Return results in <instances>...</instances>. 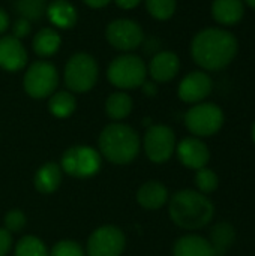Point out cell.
<instances>
[{
	"label": "cell",
	"mask_w": 255,
	"mask_h": 256,
	"mask_svg": "<svg viewBox=\"0 0 255 256\" xmlns=\"http://www.w3.org/2000/svg\"><path fill=\"white\" fill-rule=\"evenodd\" d=\"M84 249L81 248L80 243L74 240H60L57 242L51 250L50 256H84Z\"/></svg>",
	"instance_id": "f1b7e54d"
},
{
	"label": "cell",
	"mask_w": 255,
	"mask_h": 256,
	"mask_svg": "<svg viewBox=\"0 0 255 256\" xmlns=\"http://www.w3.org/2000/svg\"><path fill=\"white\" fill-rule=\"evenodd\" d=\"M27 63V51L21 40L11 36L0 38V68L8 72L21 70Z\"/></svg>",
	"instance_id": "5bb4252c"
},
{
	"label": "cell",
	"mask_w": 255,
	"mask_h": 256,
	"mask_svg": "<svg viewBox=\"0 0 255 256\" xmlns=\"http://www.w3.org/2000/svg\"><path fill=\"white\" fill-rule=\"evenodd\" d=\"M60 42H62L60 34L56 30L47 27V28L39 30L35 34V38H33V51L41 57H50V56L57 52V50L60 46Z\"/></svg>",
	"instance_id": "603a6c76"
},
{
	"label": "cell",
	"mask_w": 255,
	"mask_h": 256,
	"mask_svg": "<svg viewBox=\"0 0 255 256\" xmlns=\"http://www.w3.org/2000/svg\"><path fill=\"white\" fill-rule=\"evenodd\" d=\"M15 256H50V252L45 246V243L35 237V236H26L15 244Z\"/></svg>",
	"instance_id": "d4e9b609"
},
{
	"label": "cell",
	"mask_w": 255,
	"mask_h": 256,
	"mask_svg": "<svg viewBox=\"0 0 255 256\" xmlns=\"http://www.w3.org/2000/svg\"><path fill=\"white\" fill-rule=\"evenodd\" d=\"M143 147L150 162L165 164L176 150V135L165 124H153L144 134Z\"/></svg>",
	"instance_id": "9c48e42d"
},
{
	"label": "cell",
	"mask_w": 255,
	"mask_h": 256,
	"mask_svg": "<svg viewBox=\"0 0 255 256\" xmlns=\"http://www.w3.org/2000/svg\"><path fill=\"white\" fill-rule=\"evenodd\" d=\"M59 84V74L50 62H35L24 75V90L33 99H44L53 94Z\"/></svg>",
	"instance_id": "52a82bcc"
},
{
	"label": "cell",
	"mask_w": 255,
	"mask_h": 256,
	"mask_svg": "<svg viewBox=\"0 0 255 256\" xmlns=\"http://www.w3.org/2000/svg\"><path fill=\"white\" fill-rule=\"evenodd\" d=\"M99 154L114 165H128L140 153L138 134L128 124L111 123L105 126L98 138Z\"/></svg>",
	"instance_id": "3957f363"
},
{
	"label": "cell",
	"mask_w": 255,
	"mask_h": 256,
	"mask_svg": "<svg viewBox=\"0 0 255 256\" xmlns=\"http://www.w3.org/2000/svg\"><path fill=\"white\" fill-rule=\"evenodd\" d=\"M177 158L189 170H201L207 165L209 159H210V153L207 146L195 136H188L185 140H182L177 147Z\"/></svg>",
	"instance_id": "7c38bea8"
},
{
	"label": "cell",
	"mask_w": 255,
	"mask_h": 256,
	"mask_svg": "<svg viewBox=\"0 0 255 256\" xmlns=\"http://www.w3.org/2000/svg\"><path fill=\"white\" fill-rule=\"evenodd\" d=\"M15 9L20 14V16L27 21H35L42 18V15L47 10L44 0H17Z\"/></svg>",
	"instance_id": "484cf974"
},
{
	"label": "cell",
	"mask_w": 255,
	"mask_h": 256,
	"mask_svg": "<svg viewBox=\"0 0 255 256\" xmlns=\"http://www.w3.org/2000/svg\"><path fill=\"white\" fill-rule=\"evenodd\" d=\"M234 238H236V230L230 224L221 222L215 225L210 231V240H209L215 256L225 255L231 248Z\"/></svg>",
	"instance_id": "44dd1931"
},
{
	"label": "cell",
	"mask_w": 255,
	"mask_h": 256,
	"mask_svg": "<svg viewBox=\"0 0 255 256\" xmlns=\"http://www.w3.org/2000/svg\"><path fill=\"white\" fill-rule=\"evenodd\" d=\"M83 2L90 8H104L110 3V0H83Z\"/></svg>",
	"instance_id": "d590c367"
},
{
	"label": "cell",
	"mask_w": 255,
	"mask_h": 256,
	"mask_svg": "<svg viewBox=\"0 0 255 256\" xmlns=\"http://www.w3.org/2000/svg\"><path fill=\"white\" fill-rule=\"evenodd\" d=\"M48 20L59 28H71L77 22V10L68 0H54L47 8Z\"/></svg>",
	"instance_id": "ffe728a7"
},
{
	"label": "cell",
	"mask_w": 255,
	"mask_h": 256,
	"mask_svg": "<svg viewBox=\"0 0 255 256\" xmlns=\"http://www.w3.org/2000/svg\"><path fill=\"white\" fill-rule=\"evenodd\" d=\"M8 26H9V16H8V14L0 8V33H3V32L8 28Z\"/></svg>",
	"instance_id": "836d02e7"
},
{
	"label": "cell",
	"mask_w": 255,
	"mask_h": 256,
	"mask_svg": "<svg viewBox=\"0 0 255 256\" xmlns=\"http://www.w3.org/2000/svg\"><path fill=\"white\" fill-rule=\"evenodd\" d=\"M3 224H5V230H6L8 232L15 234V232H20V231L26 226L27 218H26V214H24L21 210L14 208V210H9V212L6 213Z\"/></svg>",
	"instance_id": "f546056e"
},
{
	"label": "cell",
	"mask_w": 255,
	"mask_h": 256,
	"mask_svg": "<svg viewBox=\"0 0 255 256\" xmlns=\"http://www.w3.org/2000/svg\"><path fill=\"white\" fill-rule=\"evenodd\" d=\"M143 90H144V93L149 94V96L156 94V86H155V82H147V81H144V82H143Z\"/></svg>",
	"instance_id": "e575fe53"
},
{
	"label": "cell",
	"mask_w": 255,
	"mask_h": 256,
	"mask_svg": "<svg viewBox=\"0 0 255 256\" xmlns=\"http://www.w3.org/2000/svg\"><path fill=\"white\" fill-rule=\"evenodd\" d=\"M194 62L207 70L225 68L237 54V39L233 33L222 28H206L195 34L191 44Z\"/></svg>",
	"instance_id": "6da1fadb"
},
{
	"label": "cell",
	"mask_w": 255,
	"mask_h": 256,
	"mask_svg": "<svg viewBox=\"0 0 255 256\" xmlns=\"http://www.w3.org/2000/svg\"><path fill=\"white\" fill-rule=\"evenodd\" d=\"M98 64L86 52L74 54L65 66V84L74 93L89 92L98 80Z\"/></svg>",
	"instance_id": "8992f818"
},
{
	"label": "cell",
	"mask_w": 255,
	"mask_h": 256,
	"mask_svg": "<svg viewBox=\"0 0 255 256\" xmlns=\"http://www.w3.org/2000/svg\"><path fill=\"white\" fill-rule=\"evenodd\" d=\"M102 165V156L90 146H72L69 147L60 162V168L65 174L75 178H89L99 172Z\"/></svg>",
	"instance_id": "277c9868"
},
{
	"label": "cell",
	"mask_w": 255,
	"mask_h": 256,
	"mask_svg": "<svg viewBox=\"0 0 255 256\" xmlns=\"http://www.w3.org/2000/svg\"><path fill=\"white\" fill-rule=\"evenodd\" d=\"M149 14L156 20H168L176 10V0H146Z\"/></svg>",
	"instance_id": "83f0119b"
},
{
	"label": "cell",
	"mask_w": 255,
	"mask_h": 256,
	"mask_svg": "<svg viewBox=\"0 0 255 256\" xmlns=\"http://www.w3.org/2000/svg\"><path fill=\"white\" fill-rule=\"evenodd\" d=\"M62 177H63V171L60 165L56 162H47L35 172L33 177L35 189L41 194H53L62 184Z\"/></svg>",
	"instance_id": "e0dca14e"
},
{
	"label": "cell",
	"mask_w": 255,
	"mask_h": 256,
	"mask_svg": "<svg viewBox=\"0 0 255 256\" xmlns=\"http://www.w3.org/2000/svg\"><path fill=\"white\" fill-rule=\"evenodd\" d=\"M107 40L117 50L131 51L141 45L144 40V33L140 24L132 20H114L107 26L105 30Z\"/></svg>",
	"instance_id": "8fae6325"
},
{
	"label": "cell",
	"mask_w": 255,
	"mask_h": 256,
	"mask_svg": "<svg viewBox=\"0 0 255 256\" xmlns=\"http://www.w3.org/2000/svg\"><path fill=\"white\" fill-rule=\"evenodd\" d=\"M126 248V237L123 231L114 225H104L96 228L86 244L89 256H120Z\"/></svg>",
	"instance_id": "30bf717a"
},
{
	"label": "cell",
	"mask_w": 255,
	"mask_h": 256,
	"mask_svg": "<svg viewBox=\"0 0 255 256\" xmlns=\"http://www.w3.org/2000/svg\"><path fill=\"white\" fill-rule=\"evenodd\" d=\"M32 30V26H30V21L24 20V18H18L14 21L12 24V36L17 38V39H23L26 38Z\"/></svg>",
	"instance_id": "4dcf8cb0"
},
{
	"label": "cell",
	"mask_w": 255,
	"mask_h": 256,
	"mask_svg": "<svg viewBox=\"0 0 255 256\" xmlns=\"http://www.w3.org/2000/svg\"><path fill=\"white\" fill-rule=\"evenodd\" d=\"M140 2H141V0H116L117 6L122 8V9H132V8H135V6H138Z\"/></svg>",
	"instance_id": "d6a6232c"
},
{
	"label": "cell",
	"mask_w": 255,
	"mask_h": 256,
	"mask_svg": "<svg viewBox=\"0 0 255 256\" xmlns=\"http://www.w3.org/2000/svg\"><path fill=\"white\" fill-rule=\"evenodd\" d=\"M188 130L195 136H212L224 124V112L215 104H198L185 116Z\"/></svg>",
	"instance_id": "ba28073f"
},
{
	"label": "cell",
	"mask_w": 255,
	"mask_h": 256,
	"mask_svg": "<svg viewBox=\"0 0 255 256\" xmlns=\"http://www.w3.org/2000/svg\"><path fill=\"white\" fill-rule=\"evenodd\" d=\"M243 2L242 0H215L212 4L213 18L224 26H233L239 22L243 16Z\"/></svg>",
	"instance_id": "d6986e66"
},
{
	"label": "cell",
	"mask_w": 255,
	"mask_h": 256,
	"mask_svg": "<svg viewBox=\"0 0 255 256\" xmlns=\"http://www.w3.org/2000/svg\"><path fill=\"white\" fill-rule=\"evenodd\" d=\"M168 200H170L168 189L161 182L156 180L146 182L137 190V202L144 210H150V212L159 210L168 202Z\"/></svg>",
	"instance_id": "9a60e30c"
},
{
	"label": "cell",
	"mask_w": 255,
	"mask_h": 256,
	"mask_svg": "<svg viewBox=\"0 0 255 256\" xmlns=\"http://www.w3.org/2000/svg\"><path fill=\"white\" fill-rule=\"evenodd\" d=\"M168 201V214L171 220L188 231L204 228L215 216L213 202L197 190H179Z\"/></svg>",
	"instance_id": "7a4b0ae2"
},
{
	"label": "cell",
	"mask_w": 255,
	"mask_h": 256,
	"mask_svg": "<svg viewBox=\"0 0 255 256\" xmlns=\"http://www.w3.org/2000/svg\"><path fill=\"white\" fill-rule=\"evenodd\" d=\"M212 92V80L206 72L195 70L188 74L179 84V98L186 104H197Z\"/></svg>",
	"instance_id": "4fadbf2b"
},
{
	"label": "cell",
	"mask_w": 255,
	"mask_h": 256,
	"mask_svg": "<svg viewBox=\"0 0 255 256\" xmlns=\"http://www.w3.org/2000/svg\"><path fill=\"white\" fill-rule=\"evenodd\" d=\"M179 68V57L171 51H162L150 60L149 72L156 82H167L177 75Z\"/></svg>",
	"instance_id": "2e32d148"
},
{
	"label": "cell",
	"mask_w": 255,
	"mask_h": 256,
	"mask_svg": "<svg viewBox=\"0 0 255 256\" xmlns=\"http://www.w3.org/2000/svg\"><path fill=\"white\" fill-rule=\"evenodd\" d=\"M77 108V100L72 93L69 92H57L50 98L48 110L57 118L69 117Z\"/></svg>",
	"instance_id": "cb8c5ba5"
},
{
	"label": "cell",
	"mask_w": 255,
	"mask_h": 256,
	"mask_svg": "<svg viewBox=\"0 0 255 256\" xmlns=\"http://www.w3.org/2000/svg\"><path fill=\"white\" fill-rule=\"evenodd\" d=\"M173 256H215L213 249L204 237L200 236H183L173 248Z\"/></svg>",
	"instance_id": "ac0fdd59"
},
{
	"label": "cell",
	"mask_w": 255,
	"mask_h": 256,
	"mask_svg": "<svg viewBox=\"0 0 255 256\" xmlns=\"http://www.w3.org/2000/svg\"><path fill=\"white\" fill-rule=\"evenodd\" d=\"M245 2H246L251 8H254L255 9V0H245Z\"/></svg>",
	"instance_id": "8d00e7d4"
},
{
	"label": "cell",
	"mask_w": 255,
	"mask_h": 256,
	"mask_svg": "<svg viewBox=\"0 0 255 256\" xmlns=\"http://www.w3.org/2000/svg\"><path fill=\"white\" fill-rule=\"evenodd\" d=\"M132 106H134V104H132L131 96L123 92L111 93L105 100V112L114 122L126 118L131 114Z\"/></svg>",
	"instance_id": "7402d4cb"
},
{
	"label": "cell",
	"mask_w": 255,
	"mask_h": 256,
	"mask_svg": "<svg viewBox=\"0 0 255 256\" xmlns=\"http://www.w3.org/2000/svg\"><path fill=\"white\" fill-rule=\"evenodd\" d=\"M252 140H254V142H255V123H254V126H252Z\"/></svg>",
	"instance_id": "74e56055"
},
{
	"label": "cell",
	"mask_w": 255,
	"mask_h": 256,
	"mask_svg": "<svg viewBox=\"0 0 255 256\" xmlns=\"http://www.w3.org/2000/svg\"><path fill=\"white\" fill-rule=\"evenodd\" d=\"M147 69L144 62L138 56L126 54L116 57L107 70L110 82L122 90H131L143 86L146 81Z\"/></svg>",
	"instance_id": "5b68a950"
},
{
	"label": "cell",
	"mask_w": 255,
	"mask_h": 256,
	"mask_svg": "<svg viewBox=\"0 0 255 256\" xmlns=\"http://www.w3.org/2000/svg\"><path fill=\"white\" fill-rule=\"evenodd\" d=\"M218 184H219V178L216 176V172L213 170H209V168H201V170H197L195 172V186L198 188V190L201 194H212L218 189Z\"/></svg>",
	"instance_id": "4316f807"
},
{
	"label": "cell",
	"mask_w": 255,
	"mask_h": 256,
	"mask_svg": "<svg viewBox=\"0 0 255 256\" xmlns=\"http://www.w3.org/2000/svg\"><path fill=\"white\" fill-rule=\"evenodd\" d=\"M12 248V234L0 228V256H6Z\"/></svg>",
	"instance_id": "1f68e13d"
}]
</instances>
